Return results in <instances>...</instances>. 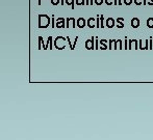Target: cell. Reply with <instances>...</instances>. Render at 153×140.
I'll return each instance as SVG.
<instances>
[{
    "mask_svg": "<svg viewBox=\"0 0 153 140\" xmlns=\"http://www.w3.org/2000/svg\"><path fill=\"white\" fill-rule=\"evenodd\" d=\"M114 5H119V1H118V0H114Z\"/></svg>",
    "mask_w": 153,
    "mask_h": 140,
    "instance_id": "obj_23",
    "label": "cell"
},
{
    "mask_svg": "<svg viewBox=\"0 0 153 140\" xmlns=\"http://www.w3.org/2000/svg\"><path fill=\"white\" fill-rule=\"evenodd\" d=\"M85 47H86V49H89V50L94 48V37H92L91 39H89V41L85 42Z\"/></svg>",
    "mask_w": 153,
    "mask_h": 140,
    "instance_id": "obj_4",
    "label": "cell"
},
{
    "mask_svg": "<svg viewBox=\"0 0 153 140\" xmlns=\"http://www.w3.org/2000/svg\"><path fill=\"white\" fill-rule=\"evenodd\" d=\"M51 23H52V27H54L55 25H56V24H55V20H54V17L53 16L51 17Z\"/></svg>",
    "mask_w": 153,
    "mask_h": 140,
    "instance_id": "obj_20",
    "label": "cell"
},
{
    "mask_svg": "<svg viewBox=\"0 0 153 140\" xmlns=\"http://www.w3.org/2000/svg\"><path fill=\"white\" fill-rule=\"evenodd\" d=\"M132 2H133V0H123V4H125V5H131Z\"/></svg>",
    "mask_w": 153,
    "mask_h": 140,
    "instance_id": "obj_12",
    "label": "cell"
},
{
    "mask_svg": "<svg viewBox=\"0 0 153 140\" xmlns=\"http://www.w3.org/2000/svg\"><path fill=\"white\" fill-rule=\"evenodd\" d=\"M85 25H86V21H85L83 18H79V19L77 20V26H78L79 28H83Z\"/></svg>",
    "mask_w": 153,
    "mask_h": 140,
    "instance_id": "obj_6",
    "label": "cell"
},
{
    "mask_svg": "<svg viewBox=\"0 0 153 140\" xmlns=\"http://www.w3.org/2000/svg\"><path fill=\"white\" fill-rule=\"evenodd\" d=\"M105 24H106V26H107L108 28H113L115 25H116V24H115V20H114L113 18H108L107 20H106Z\"/></svg>",
    "mask_w": 153,
    "mask_h": 140,
    "instance_id": "obj_5",
    "label": "cell"
},
{
    "mask_svg": "<svg viewBox=\"0 0 153 140\" xmlns=\"http://www.w3.org/2000/svg\"><path fill=\"white\" fill-rule=\"evenodd\" d=\"M60 3V0H51V4L52 5H58Z\"/></svg>",
    "mask_w": 153,
    "mask_h": 140,
    "instance_id": "obj_13",
    "label": "cell"
},
{
    "mask_svg": "<svg viewBox=\"0 0 153 140\" xmlns=\"http://www.w3.org/2000/svg\"><path fill=\"white\" fill-rule=\"evenodd\" d=\"M131 26L133 28H137L140 26V20L137 18H133L131 20Z\"/></svg>",
    "mask_w": 153,
    "mask_h": 140,
    "instance_id": "obj_7",
    "label": "cell"
},
{
    "mask_svg": "<svg viewBox=\"0 0 153 140\" xmlns=\"http://www.w3.org/2000/svg\"><path fill=\"white\" fill-rule=\"evenodd\" d=\"M50 18L47 15H39V27L40 28H46L50 25Z\"/></svg>",
    "mask_w": 153,
    "mask_h": 140,
    "instance_id": "obj_1",
    "label": "cell"
},
{
    "mask_svg": "<svg viewBox=\"0 0 153 140\" xmlns=\"http://www.w3.org/2000/svg\"><path fill=\"white\" fill-rule=\"evenodd\" d=\"M60 4H62V5H65V4H66V0H60Z\"/></svg>",
    "mask_w": 153,
    "mask_h": 140,
    "instance_id": "obj_25",
    "label": "cell"
},
{
    "mask_svg": "<svg viewBox=\"0 0 153 140\" xmlns=\"http://www.w3.org/2000/svg\"><path fill=\"white\" fill-rule=\"evenodd\" d=\"M133 1H134V4H135V5H137V6L141 5V4H143V0H133Z\"/></svg>",
    "mask_w": 153,
    "mask_h": 140,
    "instance_id": "obj_16",
    "label": "cell"
},
{
    "mask_svg": "<svg viewBox=\"0 0 153 140\" xmlns=\"http://www.w3.org/2000/svg\"><path fill=\"white\" fill-rule=\"evenodd\" d=\"M147 4L148 5H153V0H148V2H147Z\"/></svg>",
    "mask_w": 153,
    "mask_h": 140,
    "instance_id": "obj_22",
    "label": "cell"
},
{
    "mask_svg": "<svg viewBox=\"0 0 153 140\" xmlns=\"http://www.w3.org/2000/svg\"><path fill=\"white\" fill-rule=\"evenodd\" d=\"M132 44H133V41H130V43H129V48L132 47ZM134 47H136V42L134 43Z\"/></svg>",
    "mask_w": 153,
    "mask_h": 140,
    "instance_id": "obj_21",
    "label": "cell"
},
{
    "mask_svg": "<svg viewBox=\"0 0 153 140\" xmlns=\"http://www.w3.org/2000/svg\"><path fill=\"white\" fill-rule=\"evenodd\" d=\"M100 23H101V28L104 27V17L102 16V15L100 16Z\"/></svg>",
    "mask_w": 153,
    "mask_h": 140,
    "instance_id": "obj_14",
    "label": "cell"
},
{
    "mask_svg": "<svg viewBox=\"0 0 153 140\" xmlns=\"http://www.w3.org/2000/svg\"><path fill=\"white\" fill-rule=\"evenodd\" d=\"M66 4L72 6V9L75 8V0H66Z\"/></svg>",
    "mask_w": 153,
    "mask_h": 140,
    "instance_id": "obj_10",
    "label": "cell"
},
{
    "mask_svg": "<svg viewBox=\"0 0 153 140\" xmlns=\"http://www.w3.org/2000/svg\"><path fill=\"white\" fill-rule=\"evenodd\" d=\"M147 0H143V5H146V4H147Z\"/></svg>",
    "mask_w": 153,
    "mask_h": 140,
    "instance_id": "obj_26",
    "label": "cell"
},
{
    "mask_svg": "<svg viewBox=\"0 0 153 140\" xmlns=\"http://www.w3.org/2000/svg\"><path fill=\"white\" fill-rule=\"evenodd\" d=\"M41 2H42V0H39V2H38L39 5H41Z\"/></svg>",
    "mask_w": 153,
    "mask_h": 140,
    "instance_id": "obj_28",
    "label": "cell"
},
{
    "mask_svg": "<svg viewBox=\"0 0 153 140\" xmlns=\"http://www.w3.org/2000/svg\"><path fill=\"white\" fill-rule=\"evenodd\" d=\"M147 26L149 28H153V18H149L147 20Z\"/></svg>",
    "mask_w": 153,
    "mask_h": 140,
    "instance_id": "obj_11",
    "label": "cell"
},
{
    "mask_svg": "<svg viewBox=\"0 0 153 140\" xmlns=\"http://www.w3.org/2000/svg\"><path fill=\"white\" fill-rule=\"evenodd\" d=\"M85 4L86 5H91V0H85Z\"/></svg>",
    "mask_w": 153,
    "mask_h": 140,
    "instance_id": "obj_24",
    "label": "cell"
},
{
    "mask_svg": "<svg viewBox=\"0 0 153 140\" xmlns=\"http://www.w3.org/2000/svg\"><path fill=\"white\" fill-rule=\"evenodd\" d=\"M101 45H102V48L106 49V42H105V39H102V41H101Z\"/></svg>",
    "mask_w": 153,
    "mask_h": 140,
    "instance_id": "obj_19",
    "label": "cell"
},
{
    "mask_svg": "<svg viewBox=\"0 0 153 140\" xmlns=\"http://www.w3.org/2000/svg\"><path fill=\"white\" fill-rule=\"evenodd\" d=\"M57 28H64L66 27V24H65V19L64 18H58L57 21H56V25H55Z\"/></svg>",
    "mask_w": 153,
    "mask_h": 140,
    "instance_id": "obj_2",
    "label": "cell"
},
{
    "mask_svg": "<svg viewBox=\"0 0 153 140\" xmlns=\"http://www.w3.org/2000/svg\"><path fill=\"white\" fill-rule=\"evenodd\" d=\"M86 24H88V26L90 27V28H93V27H95L96 26V24H95V20L93 19V18H90L88 21H86Z\"/></svg>",
    "mask_w": 153,
    "mask_h": 140,
    "instance_id": "obj_9",
    "label": "cell"
},
{
    "mask_svg": "<svg viewBox=\"0 0 153 140\" xmlns=\"http://www.w3.org/2000/svg\"><path fill=\"white\" fill-rule=\"evenodd\" d=\"M96 27H100V16L97 17V20H96Z\"/></svg>",
    "mask_w": 153,
    "mask_h": 140,
    "instance_id": "obj_18",
    "label": "cell"
},
{
    "mask_svg": "<svg viewBox=\"0 0 153 140\" xmlns=\"http://www.w3.org/2000/svg\"><path fill=\"white\" fill-rule=\"evenodd\" d=\"M119 1V5H122V4H123V1H122V0H118Z\"/></svg>",
    "mask_w": 153,
    "mask_h": 140,
    "instance_id": "obj_27",
    "label": "cell"
},
{
    "mask_svg": "<svg viewBox=\"0 0 153 140\" xmlns=\"http://www.w3.org/2000/svg\"><path fill=\"white\" fill-rule=\"evenodd\" d=\"M104 2L106 3V5H111V4H114V0H104Z\"/></svg>",
    "mask_w": 153,
    "mask_h": 140,
    "instance_id": "obj_15",
    "label": "cell"
},
{
    "mask_svg": "<svg viewBox=\"0 0 153 140\" xmlns=\"http://www.w3.org/2000/svg\"><path fill=\"white\" fill-rule=\"evenodd\" d=\"M104 2V0H95V4L96 5H101Z\"/></svg>",
    "mask_w": 153,
    "mask_h": 140,
    "instance_id": "obj_17",
    "label": "cell"
},
{
    "mask_svg": "<svg viewBox=\"0 0 153 140\" xmlns=\"http://www.w3.org/2000/svg\"><path fill=\"white\" fill-rule=\"evenodd\" d=\"M123 18H118L117 19V21H116V25L118 26V28H123L124 27V24H123Z\"/></svg>",
    "mask_w": 153,
    "mask_h": 140,
    "instance_id": "obj_8",
    "label": "cell"
},
{
    "mask_svg": "<svg viewBox=\"0 0 153 140\" xmlns=\"http://www.w3.org/2000/svg\"><path fill=\"white\" fill-rule=\"evenodd\" d=\"M70 25H72L73 27H76V20L74 18H68L67 23H66V27H69Z\"/></svg>",
    "mask_w": 153,
    "mask_h": 140,
    "instance_id": "obj_3",
    "label": "cell"
}]
</instances>
